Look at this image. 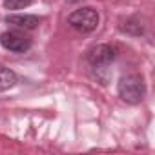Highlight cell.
<instances>
[{"instance_id": "5b68a950", "label": "cell", "mask_w": 155, "mask_h": 155, "mask_svg": "<svg viewBox=\"0 0 155 155\" xmlns=\"http://www.w3.org/2000/svg\"><path fill=\"white\" fill-rule=\"evenodd\" d=\"M6 24L15 26L18 29H24V31H29V29L38 28L40 18L37 15H8L6 17Z\"/></svg>"}, {"instance_id": "3957f363", "label": "cell", "mask_w": 155, "mask_h": 155, "mask_svg": "<svg viewBox=\"0 0 155 155\" xmlns=\"http://www.w3.org/2000/svg\"><path fill=\"white\" fill-rule=\"evenodd\" d=\"M0 46L11 53H26L31 48V38L20 31H4L0 35Z\"/></svg>"}, {"instance_id": "52a82bcc", "label": "cell", "mask_w": 155, "mask_h": 155, "mask_svg": "<svg viewBox=\"0 0 155 155\" xmlns=\"http://www.w3.org/2000/svg\"><path fill=\"white\" fill-rule=\"evenodd\" d=\"M122 31H126V33H130V35H140V33L144 31V28H142V24H140L139 20L130 18V20H126V22H124Z\"/></svg>"}, {"instance_id": "8992f818", "label": "cell", "mask_w": 155, "mask_h": 155, "mask_svg": "<svg viewBox=\"0 0 155 155\" xmlns=\"http://www.w3.org/2000/svg\"><path fill=\"white\" fill-rule=\"evenodd\" d=\"M17 75L15 71H11L9 68H4V66H0V91H8L11 90L15 84H17Z\"/></svg>"}, {"instance_id": "277c9868", "label": "cell", "mask_w": 155, "mask_h": 155, "mask_svg": "<svg viewBox=\"0 0 155 155\" xmlns=\"http://www.w3.org/2000/svg\"><path fill=\"white\" fill-rule=\"evenodd\" d=\"M86 58L93 68H106L115 58V49L110 44H97L88 51Z\"/></svg>"}, {"instance_id": "7a4b0ae2", "label": "cell", "mask_w": 155, "mask_h": 155, "mask_svg": "<svg viewBox=\"0 0 155 155\" xmlns=\"http://www.w3.org/2000/svg\"><path fill=\"white\" fill-rule=\"evenodd\" d=\"M99 13L97 9L86 6V8H81V9H75L69 17H68V24L79 33H91L97 29L99 26Z\"/></svg>"}, {"instance_id": "ba28073f", "label": "cell", "mask_w": 155, "mask_h": 155, "mask_svg": "<svg viewBox=\"0 0 155 155\" xmlns=\"http://www.w3.org/2000/svg\"><path fill=\"white\" fill-rule=\"evenodd\" d=\"M33 4V0H4L6 9H24Z\"/></svg>"}, {"instance_id": "6da1fadb", "label": "cell", "mask_w": 155, "mask_h": 155, "mask_svg": "<svg viewBox=\"0 0 155 155\" xmlns=\"http://www.w3.org/2000/svg\"><path fill=\"white\" fill-rule=\"evenodd\" d=\"M119 97L128 104H139L146 95V84L140 75H124L119 81Z\"/></svg>"}]
</instances>
